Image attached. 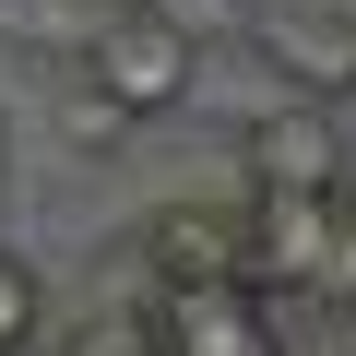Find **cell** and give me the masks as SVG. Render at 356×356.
Segmentation results:
<instances>
[{"label": "cell", "mask_w": 356, "mask_h": 356, "mask_svg": "<svg viewBox=\"0 0 356 356\" xmlns=\"http://www.w3.org/2000/svg\"><path fill=\"white\" fill-rule=\"evenodd\" d=\"M191 72H202V36L178 24L166 0H119V13L83 36V83L119 119H166L178 95H191Z\"/></svg>", "instance_id": "cell-1"}, {"label": "cell", "mask_w": 356, "mask_h": 356, "mask_svg": "<svg viewBox=\"0 0 356 356\" xmlns=\"http://www.w3.org/2000/svg\"><path fill=\"white\" fill-rule=\"evenodd\" d=\"M250 285L356 297V202L344 191H250Z\"/></svg>", "instance_id": "cell-2"}, {"label": "cell", "mask_w": 356, "mask_h": 356, "mask_svg": "<svg viewBox=\"0 0 356 356\" xmlns=\"http://www.w3.org/2000/svg\"><path fill=\"white\" fill-rule=\"evenodd\" d=\"M143 332H154V356H285L238 273H214V285H154V297H143Z\"/></svg>", "instance_id": "cell-3"}, {"label": "cell", "mask_w": 356, "mask_h": 356, "mask_svg": "<svg viewBox=\"0 0 356 356\" xmlns=\"http://www.w3.org/2000/svg\"><path fill=\"white\" fill-rule=\"evenodd\" d=\"M143 261H154V285H214V273L250 285V214H226V202H178V214L143 226Z\"/></svg>", "instance_id": "cell-4"}, {"label": "cell", "mask_w": 356, "mask_h": 356, "mask_svg": "<svg viewBox=\"0 0 356 356\" xmlns=\"http://www.w3.org/2000/svg\"><path fill=\"white\" fill-rule=\"evenodd\" d=\"M250 166H261V191H344V131L321 107H273L250 119Z\"/></svg>", "instance_id": "cell-5"}, {"label": "cell", "mask_w": 356, "mask_h": 356, "mask_svg": "<svg viewBox=\"0 0 356 356\" xmlns=\"http://www.w3.org/2000/svg\"><path fill=\"white\" fill-rule=\"evenodd\" d=\"M36 321H48V285L0 250V356H24V344H36Z\"/></svg>", "instance_id": "cell-6"}, {"label": "cell", "mask_w": 356, "mask_h": 356, "mask_svg": "<svg viewBox=\"0 0 356 356\" xmlns=\"http://www.w3.org/2000/svg\"><path fill=\"white\" fill-rule=\"evenodd\" d=\"M107 13H119V0H107Z\"/></svg>", "instance_id": "cell-7"}]
</instances>
